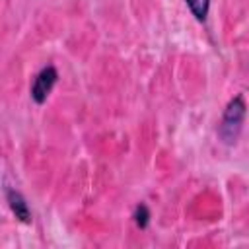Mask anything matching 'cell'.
Here are the masks:
<instances>
[{
    "instance_id": "cell-4",
    "label": "cell",
    "mask_w": 249,
    "mask_h": 249,
    "mask_svg": "<svg viewBox=\"0 0 249 249\" xmlns=\"http://www.w3.org/2000/svg\"><path fill=\"white\" fill-rule=\"evenodd\" d=\"M185 4L189 6V10L193 12V16L198 21H204L210 10V0H185Z\"/></svg>"
},
{
    "instance_id": "cell-3",
    "label": "cell",
    "mask_w": 249,
    "mask_h": 249,
    "mask_svg": "<svg viewBox=\"0 0 249 249\" xmlns=\"http://www.w3.org/2000/svg\"><path fill=\"white\" fill-rule=\"evenodd\" d=\"M6 200H8V204H10L12 212L16 214V218H18L19 222H23V224H29V222H31L29 206H27L25 198H23L16 189H10V187L6 189Z\"/></svg>"
},
{
    "instance_id": "cell-2",
    "label": "cell",
    "mask_w": 249,
    "mask_h": 249,
    "mask_svg": "<svg viewBox=\"0 0 249 249\" xmlns=\"http://www.w3.org/2000/svg\"><path fill=\"white\" fill-rule=\"evenodd\" d=\"M56 78H58V74H56L54 66H45L39 70V74L35 76L33 86H31V97L35 103L41 105L47 101L49 93L53 91V86L56 84Z\"/></svg>"
},
{
    "instance_id": "cell-1",
    "label": "cell",
    "mask_w": 249,
    "mask_h": 249,
    "mask_svg": "<svg viewBox=\"0 0 249 249\" xmlns=\"http://www.w3.org/2000/svg\"><path fill=\"white\" fill-rule=\"evenodd\" d=\"M243 117H245L243 97L235 95L228 103V107L224 111V117H222V123H220V136L224 138V142H235V138H237V134L241 130Z\"/></svg>"
},
{
    "instance_id": "cell-5",
    "label": "cell",
    "mask_w": 249,
    "mask_h": 249,
    "mask_svg": "<svg viewBox=\"0 0 249 249\" xmlns=\"http://www.w3.org/2000/svg\"><path fill=\"white\" fill-rule=\"evenodd\" d=\"M148 220H150V212L146 208V204H138L134 208V222L138 228H146L148 226Z\"/></svg>"
}]
</instances>
